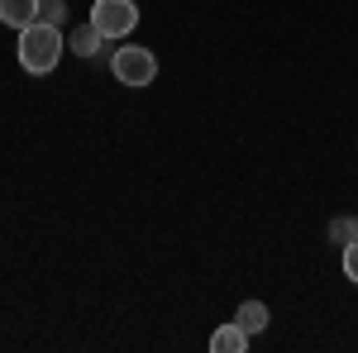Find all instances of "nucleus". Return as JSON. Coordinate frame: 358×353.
<instances>
[{"label": "nucleus", "mask_w": 358, "mask_h": 353, "mask_svg": "<svg viewBox=\"0 0 358 353\" xmlns=\"http://www.w3.org/2000/svg\"><path fill=\"white\" fill-rule=\"evenodd\" d=\"M101 43H106V34H101L96 24H82L77 34H72V53H82V57H96Z\"/></svg>", "instance_id": "nucleus-7"}, {"label": "nucleus", "mask_w": 358, "mask_h": 353, "mask_svg": "<svg viewBox=\"0 0 358 353\" xmlns=\"http://www.w3.org/2000/svg\"><path fill=\"white\" fill-rule=\"evenodd\" d=\"M110 72H115V82H124L129 91H138V86H153L158 57L148 53V48H138V43H124V48L110 53Z\"/></svg>", "instance_id": "nucleus-2"}, {"label": "nucleus", "mask_w": 358, "mask_h": 353, "mask_svg": "<svg viewBox=\"0 0 358 353\" xmlns=\"http://www.w3.org/2000/svg\"><path fill=\"white\" fill-rule=\"evenodd\" d=\"M34 20H38V0H0V24L29 29Z\"/></svg>", "instance_id": "nucleus-5"}, {"label": "nucleus", "mask_w": 358, "mask_h": 353, "mask_svg": "<svg viewBox=\"0 0 358 353\" xmlns=\"http://www.w3.org/2000/svg\"><path fill=\"white\" fill-rule=\"evenodd\" d=\"M62 57V34L48 20H34L29 29H20V67L34 77H48Z\"/></svg>", "instance_id": "nucleus-1"}, {"label": "nucleus", "mask_w": 358, "mask_h": 353, "mask_svg": "<svg viewBox=\"0 0 358 353\" xmlns=\"http://www.w3.org/2000/svg\"><path fill=\"white\" fill-rule=\"evenodd\" d=\"M330 239H334V244H354V239H358V219H334Z\"/></svg>", "instance_id": "nucleus-8"}, {"label": "nucleus", "mask_w": 358, "mask_h": 353, "mask_svg": "<svg viewBox=\"0 0 358 353\" xmlns=\"http://www.w3.org/2000/svg\"><path fill=\"white\" fill-rule=\"evenodd\" d=\"M91 24L106 38H129V29L138 24V5L134 0H96L91 5Z\"/></svg>", "instance_id": "nucleus-3"}, {"label": "nucleus", "mask_w": 358, "mask_h": 353, "mask_svg": "<svg viewBox=\"0 0 358 353\" xmlns=\"http://www.w3.org/2000/svg\"><path fill=\"white\" fill-rule=\"evenodd\" d=\"M62 15H67V0H38V20L62 24Z\"/></svg>", "instance_id": "nucleus-9"}, {"label": "nucleus", "mask_w": 358, "mask_h": 353, "mask_svg": "<svg viewBox=\"0 0 358 353\" xmlns=\"http://www.w3.org/2000/svg\"><path fill=\"white\" fill-rule=\"evenodd\" d=\"M344 277L358 282V239H354V244H344Z\"/></svg>", "instance_id": "nucleus-10"}, {"label": "nucleus", "mask_w": 358, "mask_h": 353, "mask_svg": "<svg viewBox=\"0 0 358 353\" xmlns=\"http://www.w3.org/2000/svg\"><path fill=\"white\" fill-rule=\"evenodd\" d=\"M234 320H239V325H244L248 334H263V329H268V320H273V315H268V305H263V301H244V305H239V315H234Z\"/></svg>", "instance_id": "nucleus-6"}, {"label": "nucleus", "mask_w": 358, "mask_h": 353, "mask_svg": "<svg viewBox=\"0 0 358 353\" xmlns=\"http://www.w3.org/2000/svg\"><path fill=\"white\" fill-rule=\"evenodd\" d=\"M248 339H253V334H248L239 320H234V325H220L215 334H210V353H244Z\"/></svg>", "instance_id": "nucleus-4"}]
</instances>
